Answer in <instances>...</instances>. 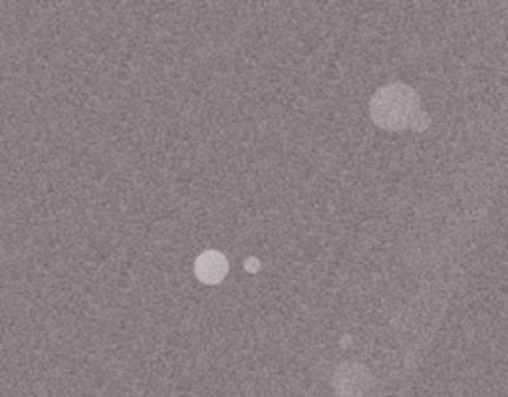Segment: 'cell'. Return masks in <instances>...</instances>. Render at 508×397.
Masks as SVG:
<instances>
[{
	"label": "cell",
	"instance_id": "2",
	"mask_svg": "<svg viewBox=\"0 0 508 397\" xmlns=\"http://www.w3.org/2000/svg\"><path fill=\"white\" fill-rule=\"evenodd\" d=\"M226 268H228L226 258L223 255H218V252L215 250L205 252V255H201L197 260V276L202 282H209V284L223 281L226 274Z\"/></svg>",
	"mask_w": 508,
	"mask_h": 397
},
{
	"label": "cell",
	"instance_id": "1",
	"mask_svg": "<svg viewBox=\"0 0 508 397\" xmlns=\"http://www.w3.org/2000/svg\"><path fill=\"white\" fill-rule=\"evenodd\" d=\"M371 115L379 125L389 130L411 128L417 117H421L419 98L405 86H389L377 91L371 101Z\"/></svg>",
	"mask_w": 508,
	"mask_h": 397
}]
</instances>
